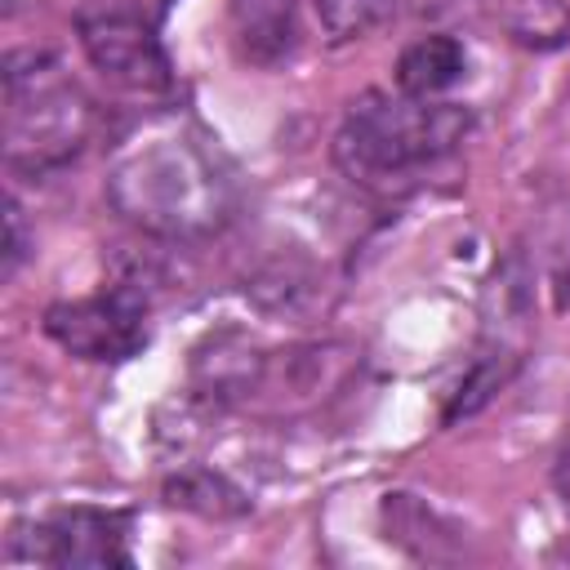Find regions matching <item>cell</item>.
<instances>
[{
  "instance_id": "6da1fadb",
  "label": "cell",
  "mask_w": 570,
  "mask_h": 570,
  "mask_svg": "<svg viewBox=\"0 0 570 570\" xmlns=\"http://www.w3.org/2000/svg\"><path fill=\"white\" fill-rule=\"evenodd\" d=\"M107 200L120 218L151 236L191 240L232 218L236 191L218 151L178 125H156L129 138L107 169Z\"/></svg>"
},
{
  "instance_id": "7a4b0ae2",
  "label": "cell",
  "mask_w": 570,
  "mask_h": 570,
  "mask_svg": "<svg viewBox=\"0 0 570 570\" xmlns=\"http://www.w3.org/2000/svg\"><path fill=\"white\" fill-rule=\"evenodd\" d=\"M472 116L454 102H432V98H387L379 89L361 94L338 134H334V165L347 183L374 196H401L419 187V178L445 160Z\"/></svg>"
},
{
  "instance_id": "3957f363",
  "label": "cell",
  "mask_w": 570,
  "mask_h": 570,
  "mask_svg": "<svg viewBox=\"0 0 570 570\" xmlns=\"http://www.w3.org/2000/svg\"><path fill=\"white\" fill-rule=\"evenodd\" d=\"M98 107L49 49H13L4 58V160L13 174H53L94 138Z\"/></svg>"
},
{
  "instance_id": "277c9868",
  "label": "cell",
  "mask_w": 570,
  "mask_h": 570,
  "mask_svg": "<svg viewBox=\"0 0 570 570\" xmlns=\"http://www.w3.org/2000/svg\"><path fill=\"white\" fill-rule=\"evenodd\" d=\"M4 557L9 561H36V566H62V570L134 566L129 517L107 512V508H62L45 521H31V539L22 525H13Z\"/></svg>"
},
{
  "instance_id": "5b68a950",
  "label": "cell",
  "mask_w": 570,
  "mask_h": 570,
  "mask_svg": "<svg viewBox=\"0 0 570 570\" xmlns=\"http://www.w3.org/2000/svg\"><path fill=\"white\" fill-rule=\"evenodd\" d=\"M76 36L94 71L129 94H165L174 85L169 53L156 36V22L129 4H98L76 18Z\"/></svg>"
},
{
  "instance_id": "8992f818",
  "label": "cell",
  "mask_w": 570,
  "mask_h": 570,
  "mask_svg": "<svg viewBox=\"0 0 570 570\" xmlns=\"http://www.w3.org/2000/svg\"><path fill=\"white\" fill-rule=\"evenodd\" d=\"M45 334L80 361H129L147 347V294L116 285L89 298H67L45 312Z\"/></svg>"
},
{
  "instance_id": "52a82bcc",
  "label": "cell",
  "mask_w": 570,
  "mask_h": 570,
  "mask_svg": "<svg viewBox=\"0 0 570 570\" xmlns=\"http://www.w3.org/2000/svg\"><path fill=\"white\" fill-rule=\"evenodd\" d=\"M236 49L254 67H281L298 49V0H227Z\"/></svg>"
},
{
  "instance_id": "ba28073f",
  "label": "cell",
  "mask_w": 570,
  "mask_h": 570,
  "mask_svg": "<svg viewBox=\"0 0 570 570\" xmlns=\"http://www.w3.org/2000/svg\"><path fill=\"white\" fill-rule=\"evenodd\" d=\"M249 298L272 312V316H289V321H303L312 316L316 307H325V276L298 258V254H281V258H267L254 276H249Z\"/></svg>"
},
{
  "instance_id": "9c48e42d",
  "label": "cell",
  "mask_w": 570,
  "mask_h": 570,
  "mask_svg": "<svg viewBox=\"0 0 570 570\" xmlns=\"http://www.w3.org/2000/svg\"><path fill=\"white\" fill-rule=\"evenodd\" d=\"M160 499L169 508L191 512V517H205V521H236V517L249 512V494L232 476H223L214 468H196V463L169 472L160 481Z\"/></svg>"
},
{
  "instance_id": "30bf717a",
  "label": "cell",
  "mask_w": 570,
  "mask_h": 570,
  "mask_svg": "<svg viewBox=\"0 0 570 570\" xmlns=\"http://www.w3.org/2000/svg\"><path fill=\"white\" fill-rule=\"evenodd\" d=\"M468 71V53L454 36H419L396 58V89L405 98H436L459 85Z\"/></svg>"
},
{
  "instance_id": "8fae6325",
  "label": "cell",
  "mask_w": 570,
  "mask_h": 570,
  "mask_svg": "<svg viewBox=\"0 0 570 570\" xmlns=\"http://www.w3.org/2000/svg\"><path fill=\"white\" fill-rule=\"evenodd\" d=\"M494 22L503 36L530 53H552L570 45V4L566 0H494Z\"/></svg>"
},
{
  "instance_id": "7c38bea8",
  "label": "cell",
  "mask_w": 570,
  "mask_h": 570,
  "mask_svg": "<svg viewBox=\"0 0 570 570\" xmlns=\"http://www.w3.org/2000/svg\"><path fill=\"white\" fill-rule=\"evenodd\" d=\"M521 365V347H508V343H490L472 365L468 374L454 383V392L445 396V410H441V423H459V419H472L476 410H485L517 374Z\"/></svg>"
},
{
  "instance_id": "4fadbf2b",
  "label": "cell",
  "mask_w": 570,
  "mask_h": 570,
  "mask_svg": "<svg viewBox=\"0 0 570 570\" xmlns=\"http://www.w3.org/2000/svg\"><path fill=\"white\" fill-rule=\"evenodd\" d=\"M312 4H316V18L334 45L356 40L396 13V0H312Z\"/></svg>"
},
{
  "instance_id": "5bb4252c",
  "label": "cell",
  "mask_w": 570,
  "mask_h": 570,
  "mask_svg": "<svg viewBox=\"0 0 570 570\" xmlns=\"http://www.w3.org/2000/svg\"><path fill=\"white\" fill-rule=\"evenodd\" d=\"M27 258V223H22V205L9 196L4 200V249H0V272L13 276Z\"/></svg>"
},
{
  "instance_id": "9a60e30c",
  "label": "cell",
  "mask_w": 570,
  "mask_h": 570,
  "mask_svg": "<svg viewBox=\"0 0 570 570\" xmlns=\"http://www.w3.org/2000/svg\"><path fill=\"white\" fill-rule=\"evenodd\" d=\"M552 485H557V494H561V503H566V512H570V445L557 454V463H552Z\"/></svg>"
},
{
  "instance_id": "2e32d148",
  "label": "cell",
  "mask_w": 570,
  "mask_h": 570,
  "mask_svg": "<svg viewBox=\"0 0 570 570\" xmlns=\"http://www.w3.org/2000/svg\"><path fill=\"white\" fill-rule=\"evenodd\" d=\"M165 9H169V0H142V13H147L151 22H156V18L165 13Z\"/></svg>"
}]
</instances>
